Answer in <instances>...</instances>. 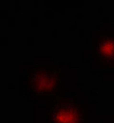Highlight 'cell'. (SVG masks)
Wrapping results in <instances>:
<instances>
[{
    "mask_svg": "<svg viewBox=\"0 0 114 123\" xmlns=\"http://www.w3.org/2000/svg\"><path fill=\"white\" fill-rule=\"evenodd\" d=\"M63 75L64 71L58 63H33L26 71V92L36 101H53L68 92Z\"/></svg>",
    "mask_w": 114,
    "mask_h": 123,
    "instance_id": "cell-1",
    "label": "cell"
},
{
    "mask_svg": "<svg viewBox=\"0 0 114 123\" xmlns=\"http://www.w3.org/2000/svg\"><path fill=\"white\" fill-rule=\"evenodd\" d=\"M46 123H89V104L68 90L47 103Z\"/></svg>",
    "mask_w": 114,
    "mask_h": 123,
    "instance_id": "cell-2",
    "label": "cell"
},
{
    "mask_svg": "<svg viewBox=\"0 0 114 123\" xmlns=\"http://www.w3.org/2000/svg\"><path fill=\"white\" fill-rule=\"evenodd\" d=\"M92 59L103 68L114 67V33H99L95 44L91 46Z\"/></svg>",
    "mask_w": 114,
    "mask_h": 123,
    "instance_id": "cell-3",
    "label": "cell"
}]
</instances>
